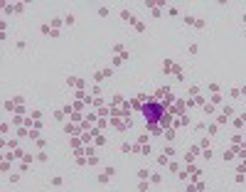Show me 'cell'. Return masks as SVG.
I'll list each match as a JSON object with an SVG mask.
<instances>
[{"mask_svg": "<svg viewBox=\"0 0 246 192\" xmlns=\"http://www.w3.org/2000/svg\"><path fill=\"white\" fill-rule=\"evenodd\" d=\"M143 116H145V123L148 126H155L158 121H162V106L158 104V101H148L145 106H143Z\"/></svg>", "mask_w": 246, "mask_h": 192, "instance_id": "6da1fadb", "label": "cell"}, {"mask_svg": "<svg viewBox=\"0 0 246 192\" xmlns=\"http://www.w3.org/2000/svg\"><path fill=\"white\" fill-rule=\"evenodd\" d=\"M172 69H175V64H172L170 59H165V62H162V72H165V74H170Z\"/></svg>", "mask_w": 246, "mask_h": 192, "instance_id": "7a4b0ae2", "label": "cell"}, {"mask_svg": "<svg viewBox=\"0 0 246 192\" xmlns=\"http://www.w3.org/2000/svg\"><path fill=\"white\" fill-rule=\"evenodd\" d=\"M150 175H153V173H148L145 167H143V170H138V180H148Z\"/></svg>", "mask_w": 246, "mask_h": 192, "instance_id": "3957f363", "label": "cell"}, {"mask_svg": "<svg viewBox=\"0 0 246 192\" xmlns=\"http://www.w3.org/2000/svg\"><path fill=\"white\" fill-rule=\"evenodd\" d=\"M121 20H126V22H133V15H130L128 10H123V13H121Z\"/></svg>", "mask_w": 246, "mask_h": 192, "instance_id": "277c9868", "label": "cell"}, {"mask_svg": "<svg viewBox=\"0 0 246 192\" xmlns=\"http://www.w3.org/2000/svg\"><path fill=\"white\" fill-rule=\"evenodd\" d=\"M150 182H155V185H158V182H162V175L153 173V175H150Z\"/></svg>", "mask_w": 246, "mask_h": 192, "instance_id": "5b68a950", "label": "cell"}, {"mask_svg": "<svg viewBox=\"0 0 246 192\" xmlns=\"http://www.w3.org/2000/svg\"><path fill=\"white\" fill-rule=\"evenodd\" d=\"M221 104V94H214V96H212V106H219Z\"/></svg>", "mask_w": 246, "mask_h": 192, "instance_id": "8992f818", "label": "cell"}, {"mask_svg": "<svg viewBox=\"0 0 246 192\" xmlns=\"http://www.w3.org/2000/svg\"><path fill=\"white\" fill-rule=\"evenodd\" d=\"M108 180H111V175H106V173L98 175V182H101V185H104V182H108Z\"/></svg>", "mask_w": 246, "mask_h": 192, "instance_id": "52a82bcc", "label": "cell"}, {"mask_svg": "<svg viewBox=\"0 0 246 192\" xmlns=\"http://www.w3.org/2000/svg\"><path fill=\"white\" fill-rule=\"evenodd\" d=\"M64 25H69V27L74 25V15H64Z\"/></svg>", "mask_w": 246, "mask_h": 192, "instance_id": "ba28073f", "label": "cell"}, {"mask_svg": "<svg viewBox=\"0 0 246 192\" xmlns=\"http://www.w3.org/2000/svg\"><path fill=\"white\" fill-rule=\"evenodd\" d=\"M224 116H227V118L234 116V108H231V106H224Z\"/></svg>", "mask_w": 246, "mask_h": 192, "instance_id": "9c48e42d", "label": "cell"}, {"mask_svg": "<svg viewBox=\"0 0 246 192\" xmlns=\"http://www.w3.org/2000/svg\"><path fill=\"white\" fill-rule=\"evenodd\" d=\"M165 138H167V140H175V130L167 128V130H165Z\"/></svg>", "mask_w": 246, "mask_h": 192, "instance_id": "30bf717a", "label": "cell"}, {"mask_svg": "<svg viewBox=\"0 0 246 192\" xmlns=\"http://www.w3.org/2000/svg\"><path fill=\"white\" fill-rule=\"evenodd\" d=\"M61 182H64V180H61V177H59V175H54V177H52V185H54V187H59V185H61Z\"/></svg>", "mask_w": 246, "mask_h": 192, "instance_id": "8fae6325", "label": "cell"}, {"mask_svg": "<svg viewBox=\"0 0 246 192\" xmlns=\"http://www.w3.org/2000/svg\"><path fill=\"white\" fill-rule=\"evenodd\" d=\"M162 155H167V158H172V155H175V148H172V145H167V148H165V153H162Z\"/></svg>", "mask_w": 246, "mask_h": 192, "instance_id": "7c38bea8", "label": "cell"}, {"mask_svg": "<svg viewBox=\"0 0 246 192\" xmlns=\"http://www.w3.org/2000/svg\"><path fill=\"white\" fill-rule=\"evenodd\" d=\"M130 150H133V145H128V143H123V145H121V153H130Z\"/></svg>", "mask_w": 246, "mask_h": 192, "instance_id": "4fadbf2b", "label": "cell"}, {"mask_svg": "<svg viewBox=\"0 0 246 192\" xmlns=\"http://www.w3.org/2000/svg\"><path fill=\"white\" fill-rule=\"evenodd\" d=\"M175 76H177V79H184V72L180 67H175Z\"/></svg>", "mask_w": 246, "mask_h": 192, "instance_id": "5bb4252c", "label": "cell"}, {"mask_svg": "<svg viewBox=\"0 0 246 192\" xmlns=\"http://www.w3.org/2000/svg\"><path fill=\"white\" fill-rule=\"evenodd\" d=\"M98 15H101V17H108V7H98Z\"/></svg>", "mask_w": 246, "mask_h": 192, "instance_id": "9a60e30c", "label": "cell"}, {"mask_svg": "<svg viewBox=\"0 0 246 192\" xmlns=\"http://www.w3.org/2000/svg\"><path fill=\"white\" fill-rule=\"evenodd\" d=\"M167 160H170L167 155H160V158H158V163H160V165H167Z\"/></svg>", "mask_w": 246, "mask_h": 192, "instance_id": "2e32d148", "label": "cell"}, {"mask_svg": "<svg viewBox=\"0 0 246 192\" xmlns=\"http://www.w3.org/2000/svg\"><path fill=\"white\" fill-rule=\"evenodd\" d=\"M204 113H214V106H212V104H204Z\"/></svg>", "mask_w": 246, "mask_h": 192, "instance_id": "e0dca14e", "label": "cell"}]
</instances>
